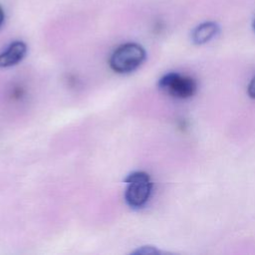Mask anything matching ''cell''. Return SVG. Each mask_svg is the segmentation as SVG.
<instances>
[{"mask_svg": "<svg viewBox=\"0 0 255 255\" xmlns=\"http://www.w3.org/2000/svg\"><path fill=\"white\" fill-rule=\"evenodd\" d=\"M145 59L144 49L136 43L119 46L110 58V67L117 73L125 74L134 71Z\"/></svg>", "mask_w": 255, "mask_h": 255, "instance_id": "6da1fadb", "label": "cell"}, {"mask_svg": "<svg viewBox=\"0 0 255 255\" xmlns=\"http://www.w3.org/2000/svg\"><path fill=\"white\" fill-rule=\"evenodd\" d=\"M128 183L125 198L130 207H141L148 200L152 183L149 175L144 171H134L125 179Z\"/></svg>", "mask_w": 255, "mask_h": 255, "instance_id": "7a4b0ae2", "label": "cell"}, {"mask_svg": "<svg viewBox=\"0 0 255 255\" xmlns=\"http://www.w3.org/2000/svg\"><path fill=\"white\" fill-rule=\"evenodd\" d=\"M158 88L172 98L188 99L195 94L197 85L190 77L168 73L159 79Z\"/></svg>", "mask_w": 255, "mask_h": 255, "instance_id": "3957f363", "label": "cell"}, {"mask_svg": "<svg viewBox=\"0 0 255 255\" xmlns=\"http://www.w3.org/2000/svg\"><path fill=\"white\" fill-rule=\"evenodd\" d=\"M220 32V26L214 21H206L197 25L191 31V41L195 45H203L215 38Z\"/></svg>", "mask_w": 255, "mask_h": 255, "instance_id": "277c9868", "label": "cell"}, {"mask_svg": "<svg viewBox=\"0 0 255 255\" xmlns=\"http://www.w3.org/2000/svg\"><path fill=\"white\" fill-rule=\"evenodd\" d=\"M27 52V46L21 41L13 42L0 54V68L11 67L19 63Z\"/></svg>", "mask_w": 255, "mask_h": 255, "instance_id": "5b68a950", "label": "cell"}, {"mask_svg": "<svg viewBox=\"0 0 255 255\" xmlns=\"http://www.w3.org/2000/svg\"><path fill=\"white\" fill-rule=\"evenodd\" d=\"M133 253H139V254H154V253H159V251L156 250L154 247L144 246V247H141L140 249H137V250L134 251Z\"/></svg>", "mask_w": 255, "mask_h": 255, "instance_id": "8992f818", "label": "cell"}, {"mask_svg": "<svg viewBox=\"0 0 255 255\" xmlns=\"http://www.w3.org/2000/svg\"><path fill=\"white\" fill-rule=\"evenodd\" d=\"M247 93L250 98L255 99V77H253L252 80L250 81V83L247 87Z\"/></svg>", "mask_w": 255, "mask_h": 255, "instance_id": "52a82bcc", "label": "cell"}, {"mask_svg": "<svg viewBox=\"0 0 255 255\" xmlns=\"http://www.w3.org/2000/svg\"><path fill=\"white\" fill-rule=\"evenodd\" d=\"M4 18H5V14H4V11H3L2 7L0 6V27L4 22Z\"/></svg>", "mask_w": 255, "mask_h": 255, "instance_id": "ba28073f", "label": "cell"}, {"mask_svg": "<svg viewBox=\"0 0 255 255\" xmlns=\"http://www.w3.org/2000/svg\"><path fill=\"white\" fill-rule=\"evenodd\" d=\"M252 28H253V30L255 31V19H254V21H253V23H252Z\"/></svg>", "mask_w": 255, "mask_h": 255, "instance_id": "9c48e42d", "label": "cell"}]
</instances>
